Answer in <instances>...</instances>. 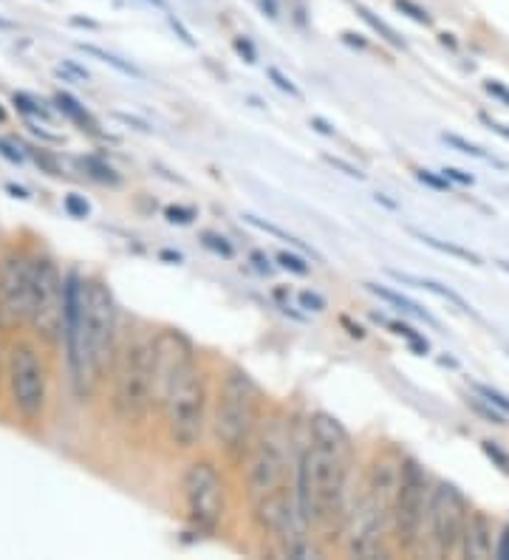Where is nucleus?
Instances as JSON below:
<instances>
[{
    "label": "nucleus",
    "instance_id": "38",
    "mask_svg": "<svg viewBox=\"0 0 509 560\" xmlns=\"http://www.w3.org/2000/svg\"><path fill=\"white\" fill-rule=\"evenodd\" d=\"M167 20H170V26H173V32L179 34V37H181V40H184V43H187V46H196V40H193V34H190V29H187V26L181 23L179 17H176V15H167Z\"/></svg>",
    "mask_w": 509,
    "mask_h": 560
},
{
    "label": "nucleus",
    "instance_id": "41",
    "mask_svg": "<svg viewBox=\"0 0 509 560\" xmlns=\"http://www.w3.org/2000/svg\"><path fill=\"white\" fill-rule=\"evenodd\" d=\"M442 176H444V179H447V182L473 184V176H470V173H461V170H456V167H444Z\"/></svg>",
    "mask_w": 509,
    "mask_h": 560
},
{
    "label": "nucleus",
    "instance_id": "20",
    "mask_svg": "<svg viewBox=\"0 0 509 560\" xmlns=\"http://www.w3.org/2000/svg\"><path fill=\"white\" fill-rule=\"evenodd\" d=\"M357 12H360L362 20H365V23H368V26H371V29H374V32H377L379 37L385 40V43H391V46H396V49H402V46H405V43H402V40L396 37L394 29H391V26H388L385 20H379V17L374 15L371 9H365L362 3H357Z\"/></svg>",
    "mask_w": 509,
    "mask_h": 560
},
{
    "label": "nucleus",
    "instance_id": "2",
    "mask_svg": "<svg viewBox=\"0 0 509 560\" xmlns=\"http://www.w3.org/2000/svg\"><path fill=\"white\" fill-rule=\"evenodd\" d=\"M116 306L105 283L85 286L77 272L66 278V343L74 385L80 394L94 388L114 360Z\"/></svg>",
    "mask_w": 509,
    "mask_h": 560
},
{
    "label": "nucleus",
    "instance_id": "47",
    "mask_svg": "<svg viewBox=\"0 0 509 560\" xmlns=\"http://www.w3.org/2000/svg\"><path fill=\"white\" fill-rule=\"evenodd\" d=\"M0 153H3L6 159H12V162H23V156H20V153H15V150L9 148V145H0Z\"/></svg>",
    "mask_w": 509,
    "mask_h": 560
},
{
    "label": "nucleus",
    "instance_id": "8",
    "mask_svg": "<svg viewBox=\"0 0 509 560\" xmlns=\"http://www.w3.org/2000/svg\"><path fill=\"white\" fill-rule=\"evenodd\" d=\"M167 408V430L173 445L179 447H196L201 433H204V411H207V388H204V377L201 371L187 368L176 385L170 388L165 399Z\"/></svg>",
    "mask_w": 509,
    "mask_h": 560
},
{
    "label": "nucleus",
    "instance_id": "35",
    "mask_svg": "<svg viewBox=\"0 0 509 560\" xmlns=\"http://www.w3.org/2000/svg\"><path fill=\"white\" fill-rule=\"evenodd\" d=\"M300 306L306 312H323L326 309V300L317 295V292H300Z\"/></svg>",
    "mask_w": 509,
    "mask_h": 560
},
{
    "label": "nucleus",
    "instance_id": "11",
    "mask_svg": "<svg viewBox=\"0 0 509 560\" xmlns=\"http://www.w3.org/2000/svg\"><path fill=\"white\" fill-rule=\"evenodd\" d=\"M430 538L436 546V555H450L461 544V535L467 527V501L453 484H439L430 493Z\"/></svg>",
    "mask_w": 509,
    "mask_h": 560
},
{
    "label": "nucleus",
    "instance_id": "9",
    "mask_svg": "<svg viewBox=\"0 0 509 560\" xmlns=\"http://www.w3.org/2000/svg\"><path fill=\"white\" fill-rule=\"evenodd\" d=\"M181 493H184L190 524L201 532H213L224 515V484L213 464H190L181 481Z\"/></svg>",
    "mask_w": 509,
    "mask_h": 560
},
{
    "label": "nucleus",
    "instance_id": "1",
    "mask_svg": "<svg viewBox=\"0 0 509 560\" xmlns=\"http://www.w3.org/2000/svg\"><path fill=\"white\" fill-rule=\"evenodd\" d=\"M348 464H351V439L345 428L329 413H317L312 419V442L297 467V507L303 515V524L331 529L348 521L345 512Z\"/></svg>",
    "mask_w": 509,
    "mask_h": 560
},
{
    "label": "nucleus",
    "instance_id": "50",
    "mask_svg": "<svg viewBox=\"0 0 509 560\" xmlns=\"http://www.w3.org/2000/svg\"><path fill=\"white\" fill-rule=\"evenodd\" d=\"M150 6H159V9H167V0H145Z\"/></svg>",
    "mask_w": 509,
    "mask_h": 560
},
{
    "label": "nucleus",
    "instance_id": "31",
    "mask_svg": "<svg viewBox=\"0 0 509 560\" xmlns=\"http://www.w3.org/2000/svg\"><path fill=\"white\" fill-rule=\"evenodd\" d=\"M167 221H173V224H190L193 218H196V210L193 207H181V204H170L165 210Z\"/></svg>",
    "mask_w": 509,
    "mask_h": 560
},
{
    "label": "nucleus",
    "instance_id": "52",
    "mask_svg": "<svg viewBox=\"0 0 509 560\" xmlns=\"http://www.w3.org/2000/svg\"><path fill=\"white\" fill-rule=\"evenodd\" d=\"M3 119H6V111H3V108H0V122H3Z\"/></svg>",
    "mask_w": 509,
    "mask_h": 560
},
{
    "label": "nucleus",
    "instance_id": "27",
    "mask_svg": "<svg viewBox=\"0 0 509 560\" xmlns=\"http://www.w3.org/2000/svg\"><path fill=\"white\" fill-rule=\"evenodd\" d=\"M266 74H269V80L278 85L280 91H286V94H292V97H297V99L303 97V94H300V88H297V85L292 83V80H289V77H286V74H283L280 68L269 66V71H266Z\"/></svg>",
    "mask_w": 509,
    "mask_h": 560
},
{
    "label": "nucleus",
    "instance_id": "44",
    "mask_svg": "<svg viewBox=\"0 0 509 560\" xmlns=\"http://www.w3.org/2000/svg\"><path fill=\"white\" fill-rule=\"evenodd\" d=\"M312 125H314V128H317V131H320V133H326V136H334V128H331V125H329V122H326V119H320V116H314Z\"/></svg>",
    "mask_w": 509,
    "mask_h": 560
},
{
    "label": "nucleus",
    "instance_id": "14",
    "mask_svg": "<svg viewBox=\"0 0 509 560\" xmlns=\"http://www.w3.org/2000/svg\"><path fill=\"white\" fill-rule=\"evenodd\" d=\"M29 286H32V264L23 255L9 252L0 266V323L17 326L29 317Z\"/></svg>",
    "mask_w": 509,
    "mask_h": 560
},
{
    "label": "nucleus",
    "instance_id": "17",
    "mask_svg": "<svg viewBox=\"0 0 509 560\" xmlns=\"http://www.w3.org/2000/svg\"><path fill=\"white\" fill-rule=\"evenodd\" d=\"M365 286H368V292H374V295L382 297V300L394 303V306H399L402 312L416 314V317H422V320H425V323H430V326H439L433 314H427L425 309L419 306V303H413V300H408L405 295H399V292H394V289H385V286H377V283H365Z\"/></svg>",
    "mask_w": 509,
    "mask_h": 560
},
{
    "label": "nucleus",
    "instance_id": "26",
    "mask_svg": "<svg viewBox=\"0 0 509 560\" xmlns=\"http://www.w3.org/2000/svg\"><path fill=\"white\" fill-rule=\"evenodd\" d=\"M394 6L402 12V15H408L411 20H416V23H422V26H430L433 20H430V15H427L422 6H416L413 0H394Z\"/></svg>",
    "mask_w": 509,
    "mask_h": 560
},
{
    "label": "nucleus",
    "instance_id": "37",
    "mask_svg": "<svg viewBox=\"0 0 509 560\" xmlns=\"http://www.w3.org/2000/svg\"><path fill=\"white\" fill-rule=\"evenodd\" d=\"M419 182L433 187V190H447V187H450L444 176H436V173H430V170H419Z\"/></svg>",
    "mask_w": 509,
    "mask_h": 560
},
{
    "label": "nucleus",
    "instance_id": "24",
    "mask_svg": "<svg viewBox=\"0 0 509 560\" xmlns=\"http://www.w3.org/2000/svg\"><path fill=\"white\" fill-rule=\"evenodd\" d=\"M470 405H473V411L481 413L484 419H490L493 425H507V413L498 411L493 402H487L484 396H473V399H470Z\"/></svg>",
    "mask_w": 509,
    "mask_h": 560
},
{
    "label": "nucleus",
    "instance_id": "23",
    "mask_svg": "<svg viewBox=\"0 0 509 560\" xmlns=\"http://www.w3.org/2000/svg\"><path fill=\"white\" fill-rule=\"evenodd\" d=\"M388 329L394 331V334H399V337H405L416 354H427V348L430 346H427V340L419 334V331H413L411 326H405V323H399V320H388Z\"/></svg>",
    "mask_w": 509,
    "mask_h": 560
},
{
    "label": "nucleus",
    "instance_id": "5",
    "mask_svg": "<svg viewBox=\"0 0 509 560\" xmlns=\"http://www.w3.org/2000/svg\"><path fill=\"white\" fill-rule=\"evenodd\" d=\"M258 405H261L258 385L247 371L232 368L218 391V405H215V439L230 456H238L247 447L249 433L258 422Z\"/></svg>",
    "mask_w": 509,
    "mask_h": 560
},
{
    "label": "nucleus",
    "instance_id": "6",
    "mask_svg": "<svg viewBox=\"0 0 509 560\" xmlns=\"http://www.w3.org/2000/svg\"><path fill=\"white\" fill-rule=\"evenodd\" d=\"M153 402V340L136 337L116 363L114 408L122 422L139 425Z\"/></svg>",
    "mask_w": 509,
    "mask_h": 560
},
{
    "label": "nucleus",
    "instance_id": "18",
    "mask_svg": "<svg viewBox=\"0 0 509 560\" xmlns=\"http://www.w3.org/2000/svg\"><path fill=\"white\" fill-rule=\"evenodd\" d=\"M54 102L60 105V111L68 116V119H74L77 125H83V128H88V131H94L97 125H94V119L88 116V111H85L83 105L77 102V99L71 97V94H66V91H60L57 97H54Z\"/></svg>",
    "mask_w": 509,
    "mask_h": 560
},
{
    "label": "nucleus",
    "instance_id": "12",
    "mask_svg": "<svg viewBox=\"0 0 509 560\" xmlns=\"http://www.w3.org/2000/svg\"><path fill=\"white\" fill-rule=\"evenodd\" d=\"M9 382H12L17 411L26 419H37L46 405V377H43V365L37 360V354L29 346H17L12 351Z\"/></svg>",
    "mask_w": 509,
    "mask_h": 560
},
{
    "label": "nucleus",
    "instance_id": "39",
    "mask_svg": "<svg viewBox=\"0 0 509 560\" xmlns=\"http://www.w3.org/2000/svg\"><path fill=\"white\" fill-rule=\"evenodd\" d=\"M484 88H487V94H493L495 99H501L504 105H509V88L504 83H498V80H487L484 83Z\"/></svg>",
    "mask_w": 509,
    "mask_h": 560
},
{
    "label": "nucleus",
    "instance_id": "45",
    "mask_svg": "<svg viewBox=\"0 0 509 560\" xmlns=\"http://www.w3.org/2000/svg\"><path fill=\"white\" fill-rule=\"evenodd\" d=\"M252 261L258 264V269H261V272H269V269H272V266H269V258H266L263 252H252Z\"/></svg>",
    "mask_w": 509,
    "mask_h": 560
},
{
    "label": "nucleus",
    "instance_id": "43",
    "mask_svg": "<svg viewBox=\"0 0 509 560\" xmlns=\"http://www.w3.org/2000/svg\"><path fill=\"white\" fill-rule=\"evenodd\" d=\"M326 159H329V162H331V165H334V167H340V170H343L345 176H354V179H362V173H360V170H357V167L345 165L343 159H334V156H326Z\"/></svg>",
    "mask_w": 509,
    "mask_h": 560
},
{
    "label": "nucleus",
    "instance_id": "29",
    "mask_svg": "<svg viewBox=\"0 0 509 560\" xmlns=\"http://www.w3.org/2000/svg\"><path fill=\"white\" fill-rule=\"evenodd\" d=\"M278 264L283 266V269H289V272H295V275H309V264H306L303 258L292 255V252H280Z\"/></svg>",
    "mask_w": 509,
    "mask_h": 560
},
{
    "label": "nucleus",
    "instance_id": "4",
    "mask_svg": "<svg viewBox=\"0 0 509 560\" xmlns=\"http://www.w3.org/2000/svg\"><path fill=\"white\" fill-rule=\"evenodd\" d=\"M399 473H402V464L391 462V459H379L371 467V473L362 484L360 501H357L354 512L348 515L354 555H377L382 532L388 529V521H394Z\"/></svg>",
    "mask_w": 509,
    "mask_h": 560
},
{
    "label": "nucleus",
    "instance_id": "19",
    "mask_svg": "<svg viewBox=\"0 0 509 560\" xmlns=\"http://www.w3.org/2000/svg\"><path fill=\"white\" fill-rule=\"evenodd\" d=\"M422 244H427V247L439 249V252H447V255H453V258H461V261H467V264H481V258H478L476 252H470V249L464 247H456V244H444V241H439V238H433V235H425V232L419 230H411Z\"/></svg>",
    "mask_w": 509,
    "mask_h": 560
},
{
    "label": "nucleus",
    "instance_id": "36",
    "mask_svg": "<svg viewBox=\"0 0 509 560\" xmlns=\"http://www.w3.org/2000/svg\"><path fill=\"white\" fill-rule=\"evenodd\" d=\"M85 167H91V170H94L91 176H97V179H102V182H119V176H116L114 170H111V167H105L102 162H97V159H88Z\"/></svg>",
    "mask_w": 509,
    "mask_h": 560
},
{
    "label": "nucleus",
    "instance_id": "42",
    "mask_svg": "<svg viewBox=\"0 0 509 560\" xmlns=\"http://www.w3.org/2000/svg\"><path fill=\"white\" fill-rule=\"evenodd\" d=\"M495 555L501 560H509V524L504 527V532H501V538H498V546H495Z\"/></svg>",
    "mask_w": 509,
    "mask_h": 560
},
{
    "label": "nucleus",
    "instance_id": "21",
    "mask_svg": "<svg viewBox=\"0 0 509 560\" xmlns=\"http://www.w3.org/2000/svg\"><path fill=\"white\" fill-rule=\"evenodd\" d=\"M447 145H453L456 150H461V153H467V156H473V159H481V162H490V165L495 167H507L501 159H495V156H490V153H484V150L478 148V145H473V142H467V139H461V136H456V133H444L442 136Z\"/></svg>",
    "mask_w": 509,
    "mask_h": 560
},
{
    "label": "nucleus",
    "instance_id": "22",
    "mask_svg": "<svg viewBox=\"0 0 509 560\" xmlns=\"http://www.w3.org/2000/svg\"><path fill=\"white\" fill-rule=\"evenodd\" d=\"M80 49H83L85 54H91V57H99L102 63H108V66L116 68V71L128 74V77H142V71H139V68H133V66H128V63H122L119 57H114V54H108V51L97 49V46H88V43H80Z\"/></svg>",
    "mask_w": 509,
    "mask_h": 560
},
{
    "label": "nucleus",
    "instance_id": "33",
    "mask_svg": "<svg viewBox=\"0 0 509 560\" xmlns=\"http://www.w3.org/2000/svg\"><path fill=\"white\" fill-rule=\"evenodd\" d=\"M66 210L68 215H74V218H85V215L91 213V207H88V201L83 196H77V193H71L66 198Z\"/></svg>",
    "mask_w": 509,
    "mask_h": 560
},
{
    "label": "nucleus",
    "instance_id": "48",
    "mask_svg": "<svg viewBox=\"0 0 509 560\" xmlns=\"http://www.w3.org/2000/svg\"><path fill=\"white\" fill-rule=\"evenodd\" d=\"M9 193H15L17 198H29V193L23 187H15V184H9Z\"/></svg>",
    "mask_w": 509,
    "mask_h": 560
},
{
    "label": "nucleus",
    "instance_id": "51",
    "mask_svg": "<svg viewBox=\"0 0 509 560\" xmlns=\"http://www.w3.org/2000/svg\"><path fill=\"white\" fill-rule=\"evenodd\" d=\"M498 266H501L504 272H509V261H498Z\"/></svg>",
    "mask_w": 509,
    "mask_h": 560
},
{
    "label": "nucleus",
    "instance_id": "30",
    "mask_svg": "<svg viewBox=\"0 0 509 560\" xmlns=\"http://www.w3.org/2000/svg\"><path fill=\"white\" fill-rule=\"evenodd\" d=\"M481 450H484V453L493 459L495 467H501V470H504V473L509 476V453H504V450L495 445V442H481Z\"/></svg>",
    "mask_w": 509,
    "mask_h": 560
},
{
    "label": "nucleus",
    "instance_id": "28",
    "mask_svg": "<svg viewBox=\"0 0 509 560\" xmlns=\"http://www.w3.org/2000/svg\"><path fill=\"white\" fill-rule=\"evenodd\" d=\"M244 218H247L252 227H258V230L272 232V235H278V238H283V241H289V244H295V247H303V244H300L297 238H292L289 232H283V230H280V227H275V224H266V221H261V218H255V215H244Z\"/></svg>",
    "mask_w": 509,
    "mask_h": 560
},
{
    "label": "nucleus",
    "instance_id": "40",
    "mask_svg": "<svg viewBox=\"0 0 509 560\" xmlns=\"http://www.w3.org/2000/svg\"><path fill=\"white\" fill-rule=\"evenodd\" d=\"M235 51H238L247 63H255V60H258V54H255V49H252V43H249L247 37H238V40H235Z\"/></svg>",
    "mask_w": 509,
    "mask_h": 560
},
{
    "label": "nucleus",
    "instance_id": "34",
    "mask_svg": "<svg viewBox=\"0 0 509 560\" xmlns=\"http://www.w3.org/2000/svg\"><path fill=\"white\" fill-rule=\"evenodd\" d=\"M204 244H207L210 249H215V252H221L224 258H232V255H235V249H232V244H227V238L213 235V232H207V235H204Z\"/></svg>",
    "mask_w": 509,
    "mask_h": 560
},
{
    "label": "nucleus",
    "instance_id": "49",
    "mask_svg": "<svg viewBox=\"0 0 509 560\" xmlns=\"http://www.w3.org/2000/svg\"><path fill=\"white\" fill-rule=\"evenodd\" d=\"M162 258H165V261H176V264H179V261H181L179 252H162Z\"/></svg>",
    "mask_w": 509,
    "mask_h": 560
},
{
    "label": "nucleus",
    "instance_id": "32",
    "mask_svg": "<svg viewBox=\"0 0 509 560\" xmlns=\"http://www.w3.org/2000/svg\"><path fill=\"white\" fill-rule=\"evenodd\" d=\"M15 105L23 111V114H32V116H40V119H49V111H43L32 97H26V94H15Z\"/></svg>",
    "mask_w": 509,
    "mask_h": 560
},
{
    "label": "nucleus",
    "instance_id": "13",
    "mask_svg": "<svg viewBox=\"0 0 509 560\" xmlns=\"http://www.w3.org/2000/svg\"><path fill=\"white\" fill-rule=\"evenodd\" d=\"M193 368V348L179 331H162L153 340V399L165 405L176 379Z\"/></svg>",
    "mask_w": 509,
    "mask_h": 560
},
{
    "label": "nucleus",
    "instance_id": "25",
    "mask_svg": "<svg viewBox=\"0 0 509 560\" xmlns=\"http://www.w3.org/2000/svg\"><path fill=\"white\" fill-rule=\"evenodd\" d=\"M473 388H476L478 396H484L487 402H493L498 411L509 416V396H504L501 391H495V388H490V385H481V382H473Z\"/></svg>",
    "mask_w": 509,
    "mask_h": 560
},
{
    "label": "nucleus",
    "instance_id": "15",
    "mask_svg": "<svg viewBox=\"0 0 509 560\" xmlns=\"http://www.w3.org/2000/svg\"><path fill=\"white\" fill-rule=\"evenodd\" d=\"M467 558H490L493 555V524L484 512H473L467 518V527L461 535Z\"/></svg>",
    "mask_w": 509,
    "mask_h": 560
},
{
    "label": "nucleus",
    "instance_id": "3",
    "mask_svg": "<svg viewBox=\"0 0 509 560\" xmlns=\"http://www.w3.org/2000/svg\"><path fill=\"white\" fill-rule=\"evenodd\" d=\"M289 473L292 462L286 442L275 433H266L249 459V498L261 527L278 535L295 532L297 518L303 521L297 507V484L289 487Z\"/></svg>",
    "mask_w": 509,
    "mask_h": 560
},
{
    "label": "nucleus",
    "instance_id": "46",
    "mask_svg": "<svg viewBox=\"0 0 509 560\" xmlns=\"http://www.w3.org/2000/svg\"><path fill=\"white\" fill-rule=\"evenodd\" d=\"M484 122H487V125L493 128V131H498L501 136H507V139H509V125H498V122H493L490 116H484Z\"/></svg>",
    "mask_w": 509,
    "mask_h": 560
},
{
    "label": "nucleus",
    "instance_id": "7",
    "mask_svg": "<svg viewBox=\"0 0 509 560\" xmlns=\"http://www.w3.org/2000/svg\"><path fill=\"white\" fill-rule=\"evenodd\" d=\"M29 320L37 337L46 343L60 340L66 334V280L51 258H37L32 264V286H29Z\"/></svg>",
    "mask_w": 509,
    "mask_h": 560
},
{
    "label": "nucleus",
    "instance_id": "16",
    "mask_svg": "<svg viewBox=\"0 0 509 560\" xmlns=\"http://www.w3.org/2000/svg\"><path fill=\"white\" fill-rule=\"evenodd\" d=\"M391 278H396L399 283H413L416 289H427V292H433V295H439V297H444V300H450V303H456L461 312L473 314V309L467 306V300H464V297L456 295L453 289H447V286H442V283H436V280L413 278V275H402V272H394V269H391Z\"/></svg>",
    "mask_w": 509,
    "mask_h": 560
},
{
    "label": "nucleus",
    "instance_id": "10",
    "mask_svg": "<svg viewBox=\"0 0 509 560\" xmlns=\"http://www.w3.org/2000/svg\"><path fill=\"white\" fill-rule=\"evenodd\" d=\"M430 510V495H427V476L419 464L405 462L399 473V490L394 504V529L399 546L411 549L422 535V524Z\"/></svg>",
    "mask_w": 509,
    "mask_h": 560
}]
</instances>
